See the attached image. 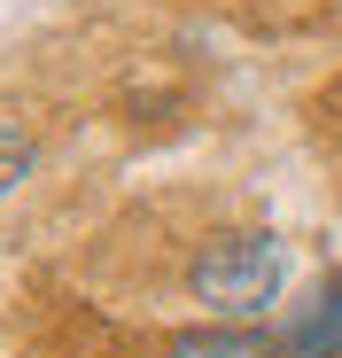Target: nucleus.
<instances>
[{
    "label": "nucleus",
    "mask_w": 342,
    "mask_h": 358,
    "mask_svg": "<svg viewBox=\"0 0 342 358\" xmlns=\"http://www.w3.org/2000/svg\"><path fill=\"white\" fill-rule=\"evenodd\" d=\"M280 280H288V242L265 226H234V234H210V242L195 250L187 265V296L195 304H210L218 320H257Z\"/></svg>",
    "instance_id": "obj_1"
},
{
    "label": "nucleus",
    "mask_w": 342,
    "mask_h": 358,
    "mask_svg": "<svg viewBox=\"0 0 342 358\" xmlns=\"http://www.w3.org/2000/svg\"><path fill=\"white\" fill-rule=\"evenodd\" d=\"M280 350L288 358H342V273H327L311 288V304L280 327Z\"/></svg>",
    "instance_id": "obj_2"
},
{
    "label": "nucleus",
    "mask_w": 342,
    "mask_h": 358,
    "mask_svg": "<svg viewBox=\"0 0 342 358\" xmlns=\"http://www.w3.org/2000/svg\"><path fill=\"white\" fill-rule=\"evenodd\" d=\"M156 358H288V350H280V335L249 320H218V327H179Z\"/></svg>",
    "instance_id": "obj_3"
},
{
    "label": "nucleus",
    "mask_w": 342,
    "mask_h": 358,
    "mask_svg": "<svg viewBox=\"0 0 342 358\" xmlns=\"http://www.w3.org/2000/svg\"><path fill=\"white\" fill-rule=\"evenodd\" d=\"M31 156H39V148H31V133H24V125H8V117H0V195H8L16 179L31 171Z\"/></svg>",
    "instance_id": "obj_4"
}]
</instances>
